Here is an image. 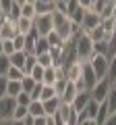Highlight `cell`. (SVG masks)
<instances>
[{"label": "cell", "instance_id": "1f68e13d", "mask_svg": "<svg viewBox=\"0 0 116 125\" xmlns=\"http://www.w3.org/2000/svg\"><path fill=\"white\" fill-rule=\"evenodd\" d=\"M106 79L114 85V81H116V56L110 58V65H108V77H106Z\"/></svg>", "mask_w": 116, "mask_h": 125}, {"label": "cell", "instance_id": "7c38bea8", "mask_svg": "<svg viewBox=\"0 0 116 125\" xmlns=\"http://www.w3.org/2000/svg\"><path fill=\"white\" fill-rule=\"evenodd\" d=\"M89 100H91V94H89V92H79V94L75 96V100H73L71 106L75 108L77 113H81L85 106H87V104H89Z\"/></svg>", "mask_w": 116, "mask_h": 125}, {"label": "cell", "instance_id": "816d5d0a", "mask_svg": "<svg viewBox=\"0 0 116 125\" xmlns=\"http://www.w3.org/2000/svg\"><path fill=\"white\" fill-rule=\"evenodd\" d=\"M0 54H2V40H0Z\"/></svg>", "mask_w": 116, "mask_h": 125}, {"label": "cell", "instance_id": "d590c367", "mask_svg": "<svg viewBox=\"0 0 116 125\" xmlns=\"http://www.w3.org/2000/svg\"><path fill=\"white\" fill-rule=\"evenodd\" d=\"M27 115H29L27 106H17V108H15V115H13V121H25Z\"/></svg>", "mask_w": 116, "mask_h": 125}, {"label": "cell", "instance_id": "d6986e66", "mask_svg": "<svg viewBox=\"0 0 116 125\" xmlns=\"http://www.w3.org/2000/svg\"><path fill=\"white\" fill-rule=\"evenodd\" d=\"M93 54L112 58V56H110V44H108V42H95V44H93Z\"/></svg>", "mask_w": 116, "mask_h": 125}, {"label": "cell", "instance_id": "8d00e7d4", "mask_svg": "<svg viewBox=\"0 0 116 125\" xmlns=\"http://www.w3.org/2000/svg\"><path fill=\"white\" fill-rule=\"evenodd\" d=\"M66 85H68V79H58L56 83H54V90H56V96H58V98H62Z\"/></svg>", "mask_w": 116, "mask_h": 125}, {"label": "cell", "instance_id": "f35d334b", "mask_svg": "<svg viewBox=\"0 0 116 125\" xmlns=\"http://www.w3.org/2000/svg\"><path fill=\"white\" fill-rule=\"evenodd\" d=\"M46 40H48L50 48H52V46H60V44H62V40H60V36H58L56 31H50L48 36H46Z\"/></svg>", "mask_w": 116, "mask_h": 125}, {"label": "cell", "instance_id": "83f0119b", "mask_svg": "<svg viewBox=\"0 0 116 125\" xmlns=\"http://www.w3.org/2000/svg\"><path fill=\"white\" fill-rule=\"evenodd\" d=\"M23 77H25V73L21 69H17V67H10L8 73H6V81H21Z\"/></svg>", "mask_w": 116, "mask_h": 125}, {"label": "cell", "instance_id": "52a82bcc", "mask_svg": "<svg viewBox=\"0 0 116 125\" xmlns=\"http://www.w3.org/2000/svg\"><path fill=\"white\" fill-rule=\"evenodd\" d=\"M81 81H83V85L87 88V92H91V88L99 81L98 77H95V73H93V69H91L89 62H83V65H81Z\"/></svg>", "mask_w": 116, "mask_h": 125}, {"label": "cell", "instance_id": "c3c4849f", "mask_svg": "<svg viewBox=\"0 0 116 125\" xmlns=\"http://www.w3.org/2000/svg\"><path fill=\"white\" fill-rule=\"evenodd\" d=\"M10 125H23V121H10Z\"/></svg>", "mask_w": 116, "mask_h": 125}, {"label": "cell", "instance_id": "3957f363", "mask_svg": "<svg viewBox=\"0 0 116 125\" xmlns=\"http://www.w3.org/2000/svg\"><path fill=\"white\" fill-rule=\"evenodd\" d=\"M33 27H35L37 36L46 38L50 31H54V17L52 15H37L35 21H33Z\"/></svg>", "mask_w": 116, "mask_h": 125}, {"label": "cell", "instance_id": "7a4b0ae2", "mask_svg": "<svg viewBox=\"0 0 116 125\" xmlns=\"http://www.w3.org/2000/svg\"><path fill=\"white\" fill-rule=\"evenodd\" d=\"M110 88H112V83L108 79H99L98 83L91 88V100L93 102H98V104H102V102H106V98H108V94H110Z\"/></svg>", "mask_w": 116, "mask_h": 125}, {"label": "cell", "instance_id": "9a60e30c", "mask_svg": "<svg viewBox=\"0 0 116 125\" xmlns=\"http://www.w3.org/2000/svg\"><path fill=\"white\" fill-rule=\"evenodd\" d=\"M60 102H62L60 98H52V100H48V102H41V104H44L46 117H54V115H56L58 108H60Z\"/></svg>", "mask_w": 116, "mask_h": 125}, {"label": "cell", "instance_id": "6da1fadb", "mask_svg": "<svg viewBox=\"0 0 116 125\" xmlns=\"http://www.w3.org/2000/svg\"><path fill=\"white\" fill-rule=\"evenodd\" d=\"M75 52H77V61L83 65V62H89L91 58L95 56L93 54V42L91 38L81 29V33L75 38Z\"/></svg>", "mask_w": 116, "mask_h": 125}, {"label": "cell", "instance_id": "d6a6232c", "mask_svg": "<svg viewBox=\"0 0 116 125\" xmlns=\"http://www.w3.org/2000/svg\"><path fill=\"white\" fill-rule=\"evenodd\" d=\"M44 71H46V69H41L40 65H35V67L31 69V73H29V77H31L35 83H41V79H44Z\"/></svg>", "mask_w": 116, "mask_h": 125}, {"label": "cell", "instance_id": "7dc6e473", "mask_svg": "<svg viewBox=\"0 0 116 125\" xmlns=\"http://www.w3.org/2000/svg\"><path fill=\"white\" fill-rule=\"evenodd\" d=\"M23 125H33V117H31V115H27L25 121H23Z\"/></svg>", "mask_w": 116, "mask_h": 125}, {"label": "cell", "instance_id": "74e56055", "mask_svg": "<svg viewBox=\"0 0 116 125\" xmlns=\"http://www.w3.org/2000/svg\"><path fill=\"white\" fill-rule=\"evenodd\" d=\"M15 100H17V106H29V104H31V96L25 94V92H21Z\"/></svg>", "mask_w": 116, "mask_h": 125}, {"label": "cell", "instance_id": "5bb4252c", "mask_svg": "<svg viewBox=\"0 0 116 125\" xmlns=\"http://www.w3.org/2000/svg\"><path fill=\"white\" fill-rule=\"evenodd\" d=\"M17 31H19V36H29V33H33V31H35L33 21H31V19L21 17V19L17 21Z\"/></svg>", "mask_w": 116, "mask_h": 125}, {"label": "cell", "instance_id": "836d02e7", "mask_svg": "<svg viewBox=\"0 0 116 125\" xmlns=\"http://www.w3.org/2000/svg\"><path fill=\"white\" fill-rule=\"evenodd\" d=\"M37 65V58L33 56V54H27V58H25V67H23V73H25V75H29V73H31V69L35 67Z\"/></svg>", "mask_w": 116, "mask_h": 125}, {"label": "cell", "instance_id": "f907efd6", "mask_svg": "<svg viewBox=\"0 0 116 125\" xmlns=\"http://www.w3.org/2000/svg\"><path fill=\"white\" fill-rule=\"evenodd\" d=\"M0 125H10V121H0Z\"/></svg>", "mask_w": 116, "mask_h": 125}, {"label": "cell", "instance_id": "f5cc1de1", "mask_svg": "<svg viewBox=\"0 0 116 125\" xmlns=\"http://www.w3.org/2000/svg\"><path fill=\"white\" fill-rule=\"evenodd\" d=\"M0 29H2V25H0Z\"/></svg>", "mask_w": 116, "mask_h": 125}, {"label": "cell", "instance_id": "ba28073f", "mask_svg": "<svg viewBox=\"0 0 116 125\" xmlns=\"http://www.w3.org/2000/svg\"><path fill=\"white\" fill-rule=\"evenodd\" d=\"M0 25H2V29H0V40H15V38L19 36L17 31V23L10 21V19H2L0 21Z\"/></svg>", "mask_w": 116, "mask_h": 125}, {"label": "cell", "instance_id": "bcb514c9", "mask_svg": "<svg viewBox=\"0 0 116 125\" xmlns=\"http://www.w3.org/2000/svg\"><path fill=\"white\" fill-rule=\"evenodd\" d=\"M104 125H116V115H110V117L106 119V123H104Z\"/></svg>", "mask_w": 116, "mask_h": 125}, {"label": "cell", "instance_id": "cb8c5ba5", "mask_svg": "<svg viewBox=\"0 0 116 125\" xmlns=\"http://www.w3.org/2000/svg\"><path fill=\"white\" fill-rule=\"evenodd\" d=\"M56 81H58V77H56V69H54V67L46 69V71H44V79H41V83H44V85H54Z\"/></svg>", "mask_w": 116, "mask_h": 125}, {"label": "cell", "instance_id": "484cf974", "mask_svg": "<svg viewBox=\"0 0 116 125\" xmlns=\"http://www.w3.org/2000/svg\"><path fill=\"white\" fill-rule=\"evenodd\" d=\"M52 98H58V96H56V90H54V85H44V88H41L40 102H48V100H52Z\"/></svg>", "mask_w": 116, "mask_h": 125}, {"label": "cell", "instance_id": "8992f818", "mask_svg": "<svg viewBox=\"0 0 116 125\" xmlns=\"http://www.w3.org/2000/svg\"><path fill=\"white\" fill-rule=\"evenodd\" d=\"M85 17V10L81 9V2L79 0H68V9H66V19L71 23H75V25H81V21H83Z\"/></svg>", "mask_w": 116, "mask_h": 125}, {"label": "cell", "instance_id": "44dd1931", "mask_svg": "<svg viewBox=\"0 0 116 125\" xmlns=\"http://www.w3.org/2000/svg\"><path fill=\"white\" fill-rule=\"evenodd\" d=\"M25 58H27L25 52H15L13 56L8 58V61H10V67H17V69H21V71H23V67H25Z\"/></svg>", "mask_w": 116, "mask_h": 125}, {"label": "cell", "instance_id": "e0dca14e", "mask_svg": "<svg viewBox=\"0 0 116 125\" xmlns=\"http://www.w3.org/2000/svg\"><path fill=\"white\" fill-rule=\"evenodd\" d=\"M27 111H29V115H31L33 119H37V117H46V113H44V104H41L40 100H31V104L27 106Z\"/></svg>", "mask_w": 116, "mask_h": 125}, {"label": "cell", "instance_id": "8fae6325", "mask_svg": "<svg viewBox=\"0 0 116 125\" xmlns=\"http://www.w3.org/2000/svg\"><path fill=\"white\" fill-rule=\"evenodd\" d=\"M98 108H99V104L93 102V100H89V104L79 113V123L85 121V119H98Z\"/></svg>", "mask_w": 116, "mask_h": 125}, {"label": "cell", "instance_id": "5b68a950", "mask_svg": "<svg viewBox=\"0 0 116 125\" xmlns=\"http://www.w3.org/2000/svg\"><path fill=\"white\" fill-rule=\"evenodd\" d=\"M15 108H17V100L15 98H10V96L0 98V121H13Z\"/></svg>", "mask_w": 116, "mask_h": 125}, {"label": "cell", "instance_id": "d4e9b609", "mask_svg": "<svg viewBox=\"0 0 116 125\" xmlns=\"http://www.w3.org/2000/svg\"><path fill=\"white\" fill-rule=\"evenodd\" d=\"M21 92H23V90H21V81H8V83H6V96L17 98Z\"/></svg>", "mask_w": 116, "mask_h": 125}, {"label": "cell", "instance_id": "ffe728a7", "mask_svg": "<svg viewBox=\"0 0 116 125\" xmlns=\"http://www.w3.org/2000/svg\"><path fill=\"white\" fill-rule=\"evenodd\" d=\"M37 31H33V33H29V36H25V54H33L35 52V40H37ZM35 56V54H33Z\"/></svg>", "mask_w": 116, "mask_h": 125}, {"label": "cell", "instance_id": "b9f144b4", "mask_svg": "<svg viewBox=\"0 0 116 125\" xmlns=\"http://www.w3.org/2000/svg\"><path fill=\"white\" fill-rule=\"evenodd\" d=\"M0 4H2V15L8 19L10 17V0H0Z\"/></svg>", "mask_w": 116, "mask_h": 125}, {"label": "cell", "instance_id": "9c48e42d", "mask_svg": "<svg viewBox=\"0 0 116 125\" xmlns=\"http://www.w3.org/2000/svg\"><path fill=\"white\" fill-rule=\"evenodd\" d=\"M99 25H102V17H99V15H95V13H85L83 21H81V29H83L85 33L93 31L95 27H99Z\"/></svg>", "mask_w": 116, "mask_h": 125}, {"label": "cell", "instance_id": "4316f807", "mask_svg": "<svg viewBox=\"0 0 116 125\" xmlns=\"http://www.w3.org/2000/svg\"><path fill=\"white\" fill-rule=\"evenodd\" d=\"M44 52H50V44H48V40H46V38H37V40H35V52H33V54H35V56H37V54H44Z\"/></svg>", "mask_w": 116, "mask_h": 125}, {"label": "cell", "instance_id": "f1b7e54d", "mask_svg": "<svg viewBox=\"0 0 116 125\" xmlns=\"http://www.w3.org/2000/svg\"><path fill=\"white\" fill-rule=\"evenodd\" d=\"M87 36L91 38V42H93V44H95V42H106V33H104L102 25H99V27H95L93 31H89V33H87Z\"/></svg>", "mask_w": 116, "mask_h": 125}, {"label": "cell", "instance_id": "30bf717a", "mask_svg": "<svg viewBox=\"0 0 116 125\" xmlns=\"http://www.w3.org/2000/svg\"><path fill=\"white\" fill-rule=\"evenodd\" d=\"M37 15H54L56 13V0H35Z\"/></svg>", "mask_w": 116, "mask_h": 125}, {"label": "cell", "instance_id": "681fc988", "mask_svg": "<svg viewBox=\"0 0 116 125\" xmlns=\"http://www.w3.org/2000/svg\"><path fill=\"white\" fill-rule=\"evenodd\" d=\"M2 19H4V15H2V4H0V21H2Z\"/></svg>", "mask_w": 116, "mask_h": 125}, {"label": "cell", "instance_id": "2e32d148", "mask_svg": "<svg viewBox=\"0 0 116 125\" xmlns=\"http://www.w3.org/2000/svg\"><path fill=\"white\" fill-rule=\"evenodd\" d=\"M66 69V79L68 81H79L81 79V62H75V65H68V67H64Z\"/></svg>", "mask_w": 116, "mask_h": 125}, {"label": "cell", "instance_id": "f546056e", "mask_svg": "<svg viewBox=\"0 0 116 125\" xmlns=\"http://www.w3.org/2000/svg\"><path fill=\"white\" fill-rule=\"evenodd\" d=\"M108 117H110V113H108V104L102 102V104H99V108H98V119H95V121H98L99 125H104Z\"/></svg>", "mask_w": 116, "mask_h": 125}, {"label": "cell", "instance_id": "603a6c76", "mask_svg": "<svg viewBox=\"0 0 116 125\" xmlns=\"http://www.w3.org/2000/svg\"><path fill=\"white\" fill-rule=\"evenodd\" d=\"M37 65H40L41 69H50V67H54V58L50 56V52H44V54H37Z\"/></svg>", "mask_w": 116, "mask_h": 125}, {"label": "cell", "instance_id": "7402d4cb", "mask_svg": "<svg viewBox=\"0 0 116 125\" xmlns=\"http://www.w3.org/2000/svg\"><path fill=\"white\" fill-rule=\"evenodd\" d=\"M106 104H108V113L110 115H116V85L110 88V94L106 98Z\"/></svg>", "mask_w": 116, "mask_h": 125}, {"label": "cell", "instance_id": "ab89813d", "mask_svg": "<svg viewBox=\"0 0 116 125\" xmlns=\"http://www.w3.org/2000/svg\"><path fill=\"white\" fill-rule=\"evenodd\" d=\"M71 104H66V102H60V108H58V115L62 117V121L66 123V119H68V115H71Z\"/></svg>", "mask_w": 116, "mask_h": 125}, {"label": "cell", "instance_id": "f6af8a7d", "mask_svg": "<svg viewBox=\"0 0 116 125\" xmlns=\"http://www.w3.org/2000/svg\"><path fill=\"white\" fill-rule=\"evenodd\" d=\"M79 125H99V123H98L95 119H85V121H81Z\"/></svg>", "mask_w": 116, "mask_h": 125}, {"label": "cell", "instance_id": "e575fe53", "mask_svg": "<svg viewBox=\"0 0 116 125\" xmlns=\"http://www.w3.org/2000/svg\"><path fill=\"white\" fill-rule=\"evenodd\" d=\"M8 69H10V61H8V56L0 54V77H6Z\"/></svg>", "mask_w": 116, "mask_h": 125}, {"label": "cell", "instance_id": "4dcf8cb0", "mask_svg": "<svg viewBox=\"0 0 116 125\" xmlns=\"http://www.w3.org/2000/svg\"><path fill=\"white\" fill-rule=\"evenodd\" d=\"M33 88H35V81H33L29 75H25V77L21 79V90H23L25 94H31V92H33Z\"/></svg>", "mask_w": 116, "mask_h": 125}, {"label": "cell", "instance_id": "60d3db41", "mask_svg": "<svg viewBox=\"0 0 116 125\" xmlns=\"http://www.w3.org/2000/svg\"><path fill=\"white\" fill-rule=\"evenodd\" d=\"M13 44H15V50L17 52H25V36H17L13 40Z\"/></svg>", "mask_w": 116, "mask_h": 125}, {"label": "cell", "instance_id": "ee69618b", "mask_svg": "<svg viewBox=\"0 0 116 125\" xmlns=\"http://www.w3.org/2000/svg\"><path fill=\"white\" fill-rule=\"evenodd\" d=\"M46 121H48V117H37V119H33V125H46Z\"/></svg>", "mask_w": 116, "mask_h": 125}, {"label": "cell", "instance_id": "277c9868", "mask_svg": "<svg viewBox=\"0 0 116 125\" xmlns=\"http://www.w3.org/2000/svg\"><path fill=\"white\" fill-rule=\"evenodd\" d=\"M89 65H91V69H93V73H95L98 79H106V77H108V65H110V58L98 56V54H95V56L89 61Z\"/></svg>", "mask_w": 116, "mask_h": 125}, {"label": "cell", "instance_id": "ac0fdd59", "mask_svg": "<svg viewBox=\"0 0 116 125\" xmlns=\"http://www.w3.org/2000/svg\"><path fill=\"white\" fill-rule=\"evenodd\" d=\"M77 85L73 83V81H68V85H66V90H64V94H62V102H66V104H73V100H75V96H77Z\"/></svg>", "mask_w": 116, "mask_h": 125}, {"label": "cell", "instance_id": "4fadbf2b", "mask_svg": "<svg viewBox=\"0 0 116 125\" xmlns=\"http://www.w3.org/2000/svg\"><path fill=\"white\" fill-rule=\"evenodd\" d=\"M21 17L35 21V17H37V13H35V0H25V2H21Z\"/></svg>", "mask_w": 116, "mask_h": 125}, {"label": "cell", "instance_id": "7bdbcfd3", "mask_svg": "<svg viewBox=\"0 0 116 125\" xmlns=\"http://www.w3.org/2000/svg\"><path fill=\"white\" fill-rule=\"evenodd\" d=\"M6 83H8L6 77H0V98H4V96H6Z\"/></svg>", "mask_w": 116, "mask_h": 125}]
</instances>
